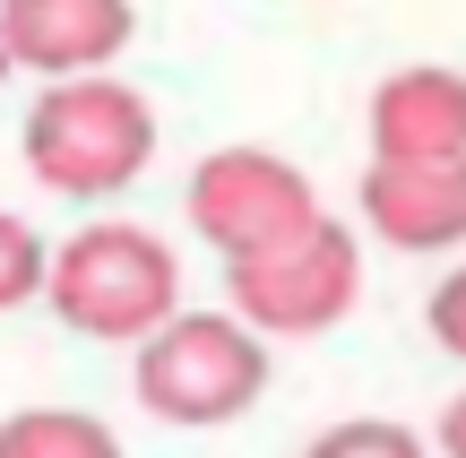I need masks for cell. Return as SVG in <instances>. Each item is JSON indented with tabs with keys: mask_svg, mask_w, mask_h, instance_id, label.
I'll use <instances>...</instances> for the list:
<instances>
[{
	"mask_svg": "<svg viewBox=\"0 0 466 458\" xmlns=\"http://www.w3.org/2000/svg\"><path fill=\"white\" fill-rule=\"evenodd\" d=\"M44 303L96 346H147L182 321V260L147 225H86L61 242Z\"/></svg>",
	"mask_w": 466,
	"mask_h": 458,
	"instance_id": "6da1fadb",
	"label": "cell"
},
{
	"mask_svg": "<svg viewBox=\"0 0 466 458\" xmlns=\"http://www.w3.org/2000/svg\"><path fill=\"white\" fill-rule=\"evenodd\" d=\"M26 173L61 199H113L156 156V104L121 78H69L26 104Z\"/></svg>",
	"mask_w": 466,
	"mask_h": 458,
	"instance_id": "7a4b0ae2",
	"label": "cell"
},
{
	"mask_svg": "<svg viewBox=\"0 0 466 458\" xmlns=\"http://www.w3.org/2000/svg\"><path fill=\"white\" fill-rule=\"evenodd\" d=\"M130 390L156 424H182V433L233 424L268 390V338L250 321H233V311H182L165 338L138 346Z\"/></svg>",
	"mask_w": 466,
	"mask_h": 458,
	"instance_id": "3957f363",
	"label": "cell"
},
{
	"mask_svg": "<svg viewBox=\"0 0 466 458\" xmlns=\"http://www.w3.org/2000/svg\"><path fill=\"white\" fill-rule=\"evenodd\" d=\"M190 225H199V242L225 269H250V260L294 251L329 217H319V190L302 165H285L268 148H217L190 173Z\"/></svg>",
	"mask_w": 466,
	"mask_h": 458,
	"instance_id": "277c9868",
	"label": "cell"
},
{
	"mask_svg": "<svg viewBox=\"0 0 466 458\" xmlns=\"http://www.w3.org/2000/svg\"><path fill=\"white\" fill-rule=\"evenodd\" d=\"M225 294H233V321H250L259 338H319L354 311L363 294V251H354V225H319L302 234L294 251L277 260H250V269H225Z\"/></svg>",
	"mask_w": 466,
	"mask_h": 458,
	"instance_id": "5b68a950",
	"label": "cell"
},
{
	"mask_svg": "<svg viewBox=\"0 0 466 458\" xmlns=\"http://www.w3.org/2000/svg\"><path fill=\"white\" fill-rule=\"evenodd\" d=\"M138 35L130 0H0V61L35 78H104L113 52Z\"/></svg>",
	"mask_w": 466,
	"mask_h": 458,
	"instance_id": "8992f818",
	"label": "cell"
},
{
	"mask_svg": "<svg viewBox=\"0 0 466 458\" xmlns=\"http://www.w3.org/2000/svg\"><path fill=\"white\" fill-rule=\"evenodd\" d=\"M371 165H466V69H389L371 96Z\"/></svg>",
	"mask_w": 466,
	"mask_h": 458,
	"instance_id": "52a82bcc",
	"label": "cell"
},
{
	"mask_svg": "<svg viewBox=\"0 0 466 458\" xmlns=\"http://www.w3.org/2000/svg\"><path fill=\"white\" fill-rule=\"evenodd\" d=\"M363 225L398 251H458L466 165H363Z\"/></svg>",
	"mask_w": 466,
	"mask_h": 458,
	"instance_id": "ba28073f",
	"label": "cell"
},
{
	"mask_svg": "<svg viewBox=\"0 0 466 458\" xmlns=\"http://www.w3.org/2000/svg\"><path fill=\"white\" fill-rule=\"evenodd\" d=\"M0 458H121V442L78 407H17L0 424Z\"/></svg>",
	"mask_w": 466,
	"mask_h": 458,
	"instance_id": "9c48e42d",
	"label": "cell"
},
{
	"mask_svg": "<svg viewBox=\"0 0 466 458\" xmlns=\"http://www.w3.org/2000/svg\"><path fill=\"white\" fill-rule=\"evenodd\" d=\"M52 260L44 234H35L26 217H0V303H35V294H52Z\"/></svg>",
	"mask_w": 466,
	"mask_h": 458,
	"instance_id": "30bf717a",
	"label": "cell"
},
{
	"mask_svg": "<svg viewBox=\"0 0 466 458\" xmlns=\"http://www.w3.org/2000/svg\"><path fill=\"white\" fill-rule=\"evenodd\" d=\"M302 458H432L406 424H389V415H354V424H329Z\"/></svg>",
	"mask_w": 466,
	"mask_h": 458,
	"instance_id": "8fae6325",
	"label": "cell"
},
{
	"mask_svg": "<svg viewBox=\"0 0 466 458\" xmlns=\"http://www.w3.org/2000/svg\"><path fill=\"white\" fill-rule=\"evenodd\" d=\"M432 338H441V346H450V355L466 363V260H458V269L432 286Z\"/></svg>",
	"mask_w": 466,
	"mask_h": 458,
	"instance_id": "7c38bea8",
	"label": "cell"
},
{
	"mask_svg": "<svg viewBox=\"0 0 466 458\" xmlns=\"http://www.w3.org/2000/svg\"><path fill=\"white\" fill-rule=\"evenodd\" d=\"M441 458H466V390L441 407Z\"/></svg>",
	"mask_w": 466,
	"mask_h": 458,
	"instance_id": "4fadbf2b",
	"label": "cell"
}]
</instances>
